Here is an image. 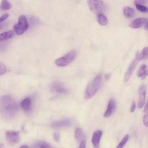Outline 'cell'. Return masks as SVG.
I'll return each instance as SVG.
<instances>
[{"label":"cell","instance_id":"cell-14","mask_svg":"<svg viewBox=\"0 0 148 148\" xmlns=\"http://www.w3.org/2000/svg\"><path fill=\"white\" fill-rule=\"evenodd\" d=\"M70 124V121L68 120H62L53 122L51 126L54 128H59L64 127H67Z\"/></svg>","mask_w":148,"mask_h":148},{"label":"cell","instance_id":"cell-32","mask_svg":"<svg viewBox=\"0 0 148 148\" xmlns=\"http://www.w3.org/2000/svg\"><path fill=\"white\" fill-rule=\"evenodd\" d=\"M4 144L3 143H0V148H2Z\"/></svg>","mask_w":148,"mask_h":148},{"label":"cell","instance_id":"cell-7","mask_svg":"<svg viewBox=\"0 0 148 148\" xmlns=\"http://www.w3.org/2000/svg\"><path fill=\"white\" fill-rule=\"evenodd\" d=\"M5 138L10 145H15L19 142L20 135L18 131L9 130L5 132Z\"/></svg>","mask_w":148,"mask_h":148},{"label":"cell","instance_id":"cell-25","mask_svg":"<svg viewBox=\"0 0 148 148\" xmlns=\"http://www.w3.org/2000/svg\"><path fill=\"white\" fill-rule=\"evenodd\" d=\"M6 71L7 69L6 66L0 62V76L4 75L6 72Z\"/></svg>","mask_w":148,"mask_h":148},{"label":"cell","instance_id":"cell-15","mask_svg":"<svg viewBox=\"0 0 148 148\" xmlns=\"http://www.w3.org/2000/svg\"><path fill=\"white\" fill-rule=\"evenodd\" d=\"M14 35L13 31H8L0 34V41H4L12 38Z\"/></svg>","mask_w":148,"mask_h":148},{"label":"cell","instance_id":"cell-9","mask_svg":"<svg viewBox=\"0 0 148 148\" xmlns=\"http://www.w3.org/2000/svg\"><path fill=\"white\" fill-rule=\"evenodd\" d=\"M51 88L54 91L59 94H66L68 92V89L62 83L57 82L51 84Z\"/></svg>","mask_w":148,"mask_h":148},{"label":"cell","instance_id":"cell-22","mask_svg":"<svg viewBox=\"0 0 148 148\" xmlns=\"http://www.w3.org/2000/svg\"><path fill=\"white\" fill-rule=\"evenodd\" d=\"M129 139V135H125L123 138L121 139V140L120 141V142L118 144V145L117 146L116 148H123L124 146L126 144V143L127 142L128 140Z\"/></svg>","mask_w":148,"mask_h":148},{"label":"cell","instance_id":"cell-4","mask_svg":"<svg viewBox=\"0 0 148 148\" xmlns=\"http://www.w3.org/2000/svg\"><path fill=\"white\" fill-rule=\"evenodd\" d=\"M28 27V24L26 17L24 15H21L18 17L17 24L14 26V31L16 34L20 35L26 31Z\"/></svg>","mask_w":148,"mask_h":148},{"label":"cell","instance_id":"cell-21","mask_svg":"<svg viewBox=\"0 0 148 148\" xmlns=\"http://www.w3.org/2000/svg\"><path fill=\"white\" fill-rule=\"evenodd\" d=\"M12 8V5L8 1L3 0L1 1L0 5V9L2 10H8Z\"/></svg>","mask_w":148,"mask_h":148},{"label":"cell","instance_id":"cell-10","mask_svg":"<svg viewBox=\"0 0 148 148\" xmlns=\"http://www.w3.org/2000/svg\"><path fill=\"white\" fill-rule=\"evenodd\" d=\"M102 135V132L101 130L95 131L92 135L91 142L94 148H99L100 139Z\"/></svg>","mask_w":148,"mask_h":148},{"label":"cell","instance_id":"cell-24","mask_svg":"<svg viewBox=\"0 0 148 148\" xmlns=\"http://www.w3.org/2000/svg\"><path fill=\"white\" fill-rule=\"evenodd\" d=\"M135 6L136 8L140 12H143V13H146L147 12V8L142 5H140L138 3H135Z\"/></svg>","mask_w":148,"mask_h":148},{"label":"cell","instance_id":"cell-3","mask_svg":"<svg viewBox=\"0 0 148 148\" xmlns=\"http://www.w3.org/2000/svg\"><path fill=\"white\" fill-rule=\"evenodd\" d=\"M76 54L77 53L75 50H72L66 54L64 56L56 59L55 61V64L58 66H66L75 60Z\"/></svg>","mask_w":148,"mask_h":148},{"label":"cell","instance_id":"cell-31","mask_svg":"<svg viewBox=\"0 0 148 148\" xmlns=\"http://www.w3.org/2000/svg\"><path fill=\"white\" fill-rule=\"evenodd\" d=\"M19 148H28V146L27 145H23L22 146H21Z\"/></svg>","mask_w":148,"mask_h":148},{"label":"cell","instance_id":"cell-11","mask_svg":"<svg viewBox=\"0 0 148 148\" xmlns=\"http://www.w3.org/2000/svg\"><path fill=\"white\" fill-rule=\"evenodd\" d=\"M146 22H147L146 18H145V17L137 18L134 20L132 21H131V23L130 24V27L132 28L138 29L143 26Z\"/></svg>","mask_w":148,"mask_h":148},{"label":"cell","instance_id":"cell-2","mask_svg":"<svg viewBox=\"0 0 148 148\" xmlns=\"http://www.w3.org/2000/svg\"><path fill=\"white\" fill-rule=\"evenodd\" d=\"M101 82L102 76L101 74H98L88 83L84 91L86 99H89L94 96L101 86Z\"/></svg>","mask_w":148,"mask_h":148},{"label":"cell","instance_id":"cell-8","mask_svg":"<svg viewBox=\"0 0 148 148\" xmlns=\"http://www.w3.org/2000/svg\"><path fill=\"white\" fill-rule=\"evenodd\" d=\"M138 94L139 96L138 107L139 108H142L145 104L146 99V86L145 84H143L139 87Z\"/></svg>","mask_w":148,"mask_h":148},{"label":"cell","instance_id":"cell-1","mask_svg":"<svg viewBox=\"0 0 148 148\" xmlns=\"http://www.w3.org/2000/svg\"><path fill=\"white\" fill-rule=\"evenodd\" d=\"M18 110L16 101L10 96L4 95L0 97V114L4 118L14 116Z\"/></svg>","mask_w":148,"mask_h":148},{"label":"cell","instance_id":"cell-23","mask_svg":"<svg viewBox=\"0 0 148 148\" xmlns=\"http://www.w3.org/2000/svg\"><path fill=\"white\" fill-rule=\"evenodd\" d=\"M140 60H145L147 57V47H144L139 53Z\"/></svg>","mask_w":148,"mask_h":148},{"label":"cell","instance_id":"cell-33","mask_svg":"<svg viewBox=\"0 0 148 148\" xmlns=\"http://www.w3.org/2000/svg\"><path fill=\"white\" fill-rule=\"evenodd\" d=\"M1 29V25H0V29Z\"/></svg>","mask_w":148,"mask_h":148},{"label":"cell","instance_id":"cell-16","mask_svg":"<svg viewBox=\"0 0 148 148\" xmlns=\"http://www.w3.org/2000/svg\"><path fill=\"white\" fill-rule=\"evenodd\" d=\"M84 136V132L81 128H77L75 131V137L78 141H82Z\"/></svg>","mask_w":148,"mask_h":148},{"label":"cell","instance_id":"cell-26","mask_svg":"<svg viewBox=\"0 0 148 148\" xmlns=\"http://www.w3.org/2000/svg\"><path fill=\"white\" fill-rule=\"evenodd\" d=\"M143 122L144 125L146 127L148 126V116H147V113H146V114H145L143 118Z\"/></svg>","mask_w":148,"mask_h":148},{"label":"cell","instance_id":"cell-19","mask_svg":"<svg viewBox=\"0 0 148 148\" xmlns=\"http://www.w3.org/2000/svg\"><path fill=\"white\" fill-rule=\"evenodd\" d=\"M124 15L128 18L132 17L134 14V10L132 8L128 6H125L123 9Z\"/></svg>","mask_w":148,"mask_h":148},{"label":"cell","instance_id":"cell-29","mask_svg":"<svg viewBox=\"0 0 148 148\" xmlns=\"http://www.w3.org/2000/svg\"><path fill=\"white\" fill-rule=\"evenodd\" d=\"M86 142L85 140H83L81 141L78 148H86Z\"/></svg>","mask_w":148,"mask_h":148},{"label":"cell","instance_id":"cell-30","mask_svg":"<svg viewBox=\"0 0 148 148\" xmlns=\"http://www.w3.org/2000/svg\"><path fill=\"white\" fill-rule=\"evenodd\" d=\"M135 108H136V105H135V103L134 101H133L132 102V104H131V108H130V112H134L135 110Z\"/></svg>","mask_w":148,"mask_h":148},{"label":"cell","instance_id":"cell-6","mask_svg":"<svg viewBox=\"0 0 148 148\" xmlns=\"http://www.w3.org/2000/svg\"><path fill=\"white\" fill-rule=\"evenodd\" d=\"M140 57H139V53L138 52L135 56V58L132 60V61L131 62L130 65L128 66L127 71L125 73L124 77V82L125 83L127 82L129 79H130L131 76H132L135 69L136 68L138 64L139 63L140 61Z\"/></svg>","mask_w":148,"mask_h":148},{"label":"cell","instance_id":"cell-13","mask_svg":"<svg viewBox=\"0 0 148 148\" xmlns=\"http://www.w3.org/2000/svg\"><path fill=\"white\" fill-rule=\"evenodd\" d=\"M20 106L24 112H28L31 108V99L29 97H27L21 101Z\"/></svg>","mask_w":148,"mask_h":148},{"label":"cell","instance_id":"cell-5","mask_svg":"<svg viewBox=\"0 0 148 148\" xmlns=\"http://www.w3.org/2000/svg\"><path fill=\"white\" fill-rule=\"evenodd\" d=\"M87 2L90 10L95 14H101L105 10V4L102 1H88Z\"/></svg>","mask_w":148,"mask_h":148},{"label":"cell","instance_id":"cell-18","mask_svg":"<svg viewBox=\"0 0 148 148\" xmlns=\"http://www.w3.org/2000/svg\"><path fill=\"white\" fill-rule=\"evenodd\" d=\"M34 148H53L50 144L44 142L39 141L36 142L33 146Z\"/></svg>","mask_w":148,"mask_h":148},{"label":"cell","instance_id":"cell-28","mask_svg":"<svg viewBox=\"0 0 148 148\" xmlns=\"http://www.w3.org/2000/svg\"><path fill=\"white\" fill-rule=\"evenodd\" d=\"M9 17V14L8 13H5L4 14H3L2 16H1L0 17V23H2L4 20H5L8 17Z\"/></svg>","mask_w":148,"mask_h":148},{"label":"cell","instance_id":"cell-20","mask_svg":"<svg viewBox=\"0 0 148 148\" xmlns=\"http://www.w3.org/2000/svg\"><path fill=\"white\" fill-rule=\"evenodd\" d=\"M98 22L101 25H106L108 23V20L107 17L103 13L99 14L97 16Z\"/></svg>","mask_w":148,"mask_h":148},{"label":"cell","instance_id":"cell-27","mask_svg":"<svg viewBox=\"0 0 148 148\" xmlns=\"http://www.w3.org/2000/svg\"><path fill=\"white\" fill-rule=\"evenodd\" d=\"M53 138L54 139L57 141V142H58L60 141V135L58 132H54L53 134Z\"/></svg>","mask_w":148,"mask_h":148},{"label":"cell","instance_id":"cell-17","mask_svg":"<svg viewBox=\"0 0 148 148\" xmlns=\"http://www.w3.org/2000/svg\"><path fill=\"white\" fill-rule=\"evenodd\" d=\"M146 65L145 64L142 65L137 72V76L144 79L146 76Z\"/></svg>","mask_w":148,"mask_h":148},{"label":"cell","instance_id":"cell-12","mask_svg":"<svg viewBox=\"0 0 148 148\" xmlns=\"http://www.w3.org/2000/svg\"><path fill=\"white\" fill-rule=\"evenodd\" d=\"M115 108H116L115 101L113 99H111L109 101L107 109L105 111V112L103 114V116L105 117H108L110 116L113 114V113L114 112V111L115 110Z\"/></svg>","mask_w":148,"mask_h":148}]
</instances>
